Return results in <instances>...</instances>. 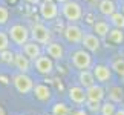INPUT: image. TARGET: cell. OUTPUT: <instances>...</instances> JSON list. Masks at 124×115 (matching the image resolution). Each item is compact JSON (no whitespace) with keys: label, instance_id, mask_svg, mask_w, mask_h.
Listing matches in <instances>:
<instances>
[{"label":"cell","instance_id":"30bf717a","mask_svg":"<svg viewBox=\"0 0 124 115\" xmlns=\"http://www.w3.org/2000/svg\"><path fill=\"white\" fill-rule=\"evenodd\" d=\"M92 74H93L95 81H98L100 84L107 83V81L112 78V69L109 68V66H106V65H97L93 68Z\"/></svg>","mask_w":124,"mask_h":115},{"label":"cell","instance_id":"5bb4252c","mask_svg":"<svg viewBox=\"0 0 124 115\" xmlns=\"http://www.w3.org/2000/svg\"><path fill=\"white\" fill-rule=\"evenodd\" d=\"M46 55L51 57L52 60H61L64 57V49L60 43L57 41H49L46 45Z\"/></svg>","mask_w":124,"mask_h":115},{"label":"cell","instance_id":"9a60e30c","mask_svg":"<svg viewBox=\"0 0 124 115\" xmlns=\"http://www.w3.org/2000/svg\"><path fill=\"white\" fill-rule=\"evenodd\" d=\"M69 98L70 101L75 103V104H84L86 103V90L81 86H72L69 88Z\"/></svg>","mask_w":124,"mask_h":115},{"label":"cell","instance_id":"484cf974","mask_svg":"<svg viewBox=\"0 0 124 115\" xmlns=\"http://www.w3.org/2000/svg\"><path fill=\"white\" fill-rule=\"evenodd\" d=\"M0 61H3V63H6V65L14 63V52L9 51V49L2 51L0 52Z\"/></svg>","mask_w":124,"mask_h":115},{"label":"cell","instance_id":"603a6c76","mask_svg":"<svg viewBox=\"0 0 124 115\" xmlns=\"http://www.w3.org/2000/svg\"><path fill=\"white\" fill-rule=\"evenodd\" d=\"M115 111H116V104L109 101V100L100 104V112H101V115H113Z\"/></svg>","mask_w":124,"mask_h":115},{"label":"cell","instance_id":"44dd1931","mask_svg":"<svg viewBox=\"0 0 124 115\" xmlns=\"http://www.w3.org/2000/svg\"><path fill=\"white\" fill-rule=\"evenodd\" d=\"M109 31H110V26H109L107 22L98 20V22L93 23V34L97 35L98 38H106V35H107Z\"/></svg>","mask_w":124,"mask_h":115},{"label":"cell","instance_id":"1f68e13d","mask_svg":"<svg viewBox=\"0 0 124 115\" xmlns=\"http://www.w3.org/2000/svg\"><path fill=\"white\" fill-rule=\"evenodd\" d=\"M55 3H58V5H61V3H64V2H68V0H54Z\"/></svg>","mask_w":124,"mask_h":115},{"label":"cell","instance_id":"4316f807","mask_svg":"<svg viewBox=\"0 0 124 115\" xmlns=\"http://www.w3.org/2000/svg\"><path fill=\"white\" fill-rule=\"evenodd\" d=\"M9 45H11V40L8 37V32L0 31V52L5 49H9Z\"/></svg>","mask_w":124,"mask_h":115},{"label":"cell","instance_id":"83f0119b","mask_svg":"<svg viewBox=\"0 0 124 115\" xmlns=\"http://www.w3.org/2000/svg\"><path fill=\"white\" fill-rule=\"evenodd\" d=\"M9 20V11L6 6H3V5H0V26L6 25Z\"/></svg>","mask_w":124,"mask_h":115},{"label":"cell","instance_id":"4dcf8cb0","mask_svg":"<svg viewBox=\"0 0 124 115\" xmlns=\"http://www.w3.org/2000/svg\"><path fill=\"white\" fill-rule=\"evenodd\" d=\"M28 3H31V5H39L40 3V0H26Z\"/></svg>","mask_w":124,"mask_h":115},{"label":"cell","instance_id":"d6986e66","mask_svg":"<svg viewBox=\"0 0 124 115\" xmlns=\"http://www.w3.org/2000/svg\"><path fill=\"white\" fill-rule=\"evenodd\" d=\"M107 41L110 43V45H121V43L124 41V32L123 29H120V28H113V29H110L107 32Z\"/></svg>","mask_w":124,"mask_h":115},{"label":"cell","instance_id":"3957f363","mask_svg":"<svg viewBox=\"0 0 124 115\" xmlns=\"http://www.w3.org/2000/svg\"><path fill=\"white\" fill-rule=\"evenodd\" d=\"M8 37L14 45L22 46L29 40V29H28L25 25H22V23H16V25H12L9 28Z\"/></svg>","mask_w":124,"mask_h":115},{"label":"cell","instance_id":"4fadbf2b","mask_svg":"<svg viewBox=\"0 0 124 115\" xmlns=\"http://www.w3.org/2000/svg\"><path fill=\"white\" fill-rule=\"evenodd\" d=\"M23 48V54H25L29 60H35L39 55H41V48L39 43L32 41V40H28L25 45H22Z\"/></svg>","mask_w":124,"mask_h":115},{"label":"cell","instance_id":"ac0fdd59","mask_svg":"<svg viewBox=\"0 0 124 115\" xmlns=\"http://www.w3.org/2000/svg\"><path fill=\"white\" fill-rule=\"evenodd\" d=\"M78 81H80V86L81 88H89V86H92L93 83H97L93 78V74H92V71H89V69H83V71H80V75H78Z\"/></svg>","mask_w":124,"mask_h":115},{"label":"cell","instance_id":"52a82bcc","mask_svg":"<svg viewBox=\"0 0 124 115\" xmlns=\"http://www.w3.org/2000/svg\"><path fill=\"white\" fill-rule=\"evenodd\" d=\"M34 66H35V71L41 75H51L55 69L54 60L47 55H39L34 60Z\"/></svg>","mask_w":124,"mask_h":115},{"label":"cell","instance_id":"d590c367","mask_svg":"<svg viewBox=\"0 0 124 115\" xmlns=\"http://www.w3.org/2000/svg\"><path fill=\"white\" fill-rule=\"evenodd\" d=\"M113 2H116V0H113Z\"/></svg>","mask_w":124,"mask_h":115},{"label":"cell","instance_id":"f546056e","mask_svg":"<svg viewBox=\"0 0 124 115\" xmlns=\"http://www.w3.org/2000/svg\"><path fill=\"white\" fill-rule=\"evenodd\" d=\"M113 115H124V107H121V109L116 107V111H115V114H113Z\"/></svg>","mask_w":124,"mask_h":115},{"label":"cell","instance_id":"d6a6232c","mask_svg":"<svg viewBox=\"0 0 124 115\" xmlns=\"http://www.w3.org/2000/svg\"><path fill=\"white\" fill-rule=\"evenodd\" d=\"M121 9H123V14H124V5H123V6H121Z\"/></svg>","mask_w":124,"mask_h":115},{"label":"cell","instance_id":"8992f818","mask_svg":"<svg viewBox=\"0 0 124 115\" xmlns=\"http://www.w3.org/2000/svg\"><path fill=\"white\" fill-rule=\"evenodd\" d=\"M84 90H86V103H103L104 97H106V90L100 83H93Z\"/></svg>","mask_w":124,"mask_h":115},{"label":"cell","instance_id":"cb8c5ba5","mask_svg":"<svg viewBox=\"0 0 124 115\" xmlns=\"http://www.w3.org/2000/svg\"><path fill=\"white\" fill-rule=\"evenodd\" d=\"M110 69H112V71H115L118 75L124 77V58H121V57H120V58H115V60L112 61Z\"/></svg>","mask_w":124,"mask_h":115},{"label":"cell","instance_id":"8fae6325","mask_svg":"<svg viewBox=\"0 0 124 115\" xmlns=\"http://www.w3.org/2000/svg\"><path fill=\"white\" fill-rule=\"evenodd\" d=\"M81 45L84 46L86 51L89 52H97L100 49V46H101V41H100V38L95 35V34H83V38H81Z\"/></svg>","mask_w":124,"mask_h":115},{"label":"cell","instance_id":"ffe728a7","mask_svg":"<svg viewBox=\"0 0 124 115\" xmlns=\"http://www.w3.org/2000/svg\"><path fill=\"white\" fill-rule=\"evenodd\" d=\"M98 9H100V12L103 14V16H112L113 12L116 11V5L113 0H100V3H98Z\"/></svg>","mask_w":124,"mask_h":115},{"label":"cell","instance_id":"ba28073f","mask_svg":"<svg viewBox=\"0 0 124 115\" xmlns=\"http://www.w3.org/2000/svg\"><path fill=\"white\" fill-rule=\"evenodd\" d=\"M40 16L45 20H55L58 17V3H55L54 0H47V2H41L39 6Z\"/></svg>","mask_w":124,"mask_h":115},{"label":"cell","instance_id":"e0dca14e","mask_svg":"<svg viewBox=\"0 0 124 115\" xmlns=\"http://www.w3.org/2000/svg\"><path fill=\"white\" fill-rule=\"evenodd\" d=\"M107 97H109V101L112 103H123L124 100V89L121 88V86H112L110 89L107 90Z\"/></svg>","mask_w":124,"mask_h":115},{"label":"cell","instance_id":"f1b7e54d","mask_svg":"<svg viewBox=\"0 0 124 115\" xmlns=\"http://www.w3.org/2000/svg\"><path fill=\"white\" fill-rule=\"evenodd\" d=\"M69 115H89L87 111H84V109H75V111L69 112Z\"/></svg>","mask_w":124,"mask_h":115},{"label":"cell","instance_id":"7c38bea8","mask_svg":"<svg viewBox=\"0 0 124 115\" xmlns=\"http://www.w3.org/2000/svg\"><path fill=\"white\" fill-rule=\"evenodd\" d=\"M31 92L34 94V97H35L37 100H40V101H47V100H51V97H52L51 88H49L47 84H43V83L34 84V88H32Z\"/></svg>","mask_w":124,"mask_h":115},{"label":"cell","instance_id":"836d02e7","mask_svg":"<svg viewBox=\"0 0 124 115\" xmlns=\"http://www.w3.org/2000/svg\"><path fill=\"white\" fill-rule=\"evenodd\" d=\"M41 2H47V0H41Z\"/></svg>","mask_w":124,"mask_h":115},{"label":"cell","instance_id":"9c48e42d","mask_svg":"<svg viewBox=\"0 0 124 115\" xmlns=\"http://www.w3.org/2000/svg\"><path fill=\"white\" fill-rule=\"evenodd\" d=\"M64 34V38L68 40L69 43H81V38H83V29L80 28L78 25L75 23H68L63 31Z\"/></svg>","mask_w":124,"mask_h":115},{"label":"cell","instance_id":"7a4b0ae2","mask_svg":"<svg viewBox=\"0 0 124 115\" xmlns=\"http://www.w3.org/2000/svg\"><path fill=\"white\" fill-rule=\"evenodd\" d=\"M51 29L43 23H34L29 29V38L39 45H47L51 41Z\"/></svg>","mask_w":124,"mask_h":115},{"label":"cell","instance_id":"e575fe53","mask_svg":"<svg viewBox=\"0 0 124 115\" xmlns=\"http://www.w3.org/2000/svg\"><path fill=\"white\" fill-rule=\"evenodd\" d=\"M46 115H52V114H46Z\"/></svg>","mask_w":124,"mask_h":115},{"label":"cell","instance_id":"7402d4cb","mask_svg":"<svg viewBox=\"0 0 124 115\" xmlns=\"http://www.w3.org/2000/svg\"><path fill=\"white\" fill-rule=\"evenodd\" d=\"M109 22L113 28H120V29H124V14L115 11L112 16H109Z\"/></svg>","mask_w":124,"mask_h":115},{"label":"cell","instance_id":"6da1fadb","mask_svg":"<svg viewBox=\"0 0 124 115\" xmlns=\"http://www.w3.org/2000/svg\"><path fill=\"white\" fill-rule=\"evenodd\" d=\"M61 14L68 23H77L83 17V8L78 2L68 0V2L61 3Z\"/></svg>","mask_w":124,"mask_h":115},{"label":"cell","instance_id":"277c9868","mask_svg":"<svg viewBox=\"0 0 124 115\" xmlns=\"http://www.w3.org/2000/svg\"><path fill=\"white\" fill-rule=\"evenodd\" d=\"M12 83H14V88L17 89V92H20V94H29L32 88H34V81H32V78L28 74H17V75H14L12 77Z\"/></svg>","mask_w":124,"mask_h":115},{"label":"cell","instance_id":"5b68a950","mask_svg":"<svg viewBox=\"0 0 124 115\" xmlns=\"http://www.w3.org/2000/svg\"><path fill=\"white\" fill-rule=\"evenodd\" d=\"M72 65L77 69L83 71V69H89L92 66V55H90L89 51L86 49H78L72 54Z\"/></svg>","mask_w":124,"mask_h":115},{"label":"cell","instance_id":"d4e9b609","mask_svg":"<svg viewBox=\"0 0 124 115\" xmlns=\"http://www.w3.org/2000/svg\"><path fill=\"white\" fill-rule=\"evenodd\" d=\"M69 107L64 103H57L52 107V115H69Z\"/></svg>","mask_w":124,"mask_h":115},{"label":"cell","instance_id":"2e32d148","mask_svg":"<svg viewBox=\"0 0 124 115\" xmlns=\"http://www.w3.org/2000/svg\"><path fill=\"white\" fill-rule=\"evenodd\" d=\"M14 65L17 66V69L20 71L23 74H28L31 69V61L29 58L23 54V52H17V54H14Z\"/></svg>","mask_w":124,"mask_h":115}]
</instances>
